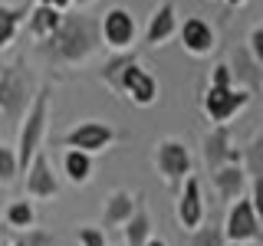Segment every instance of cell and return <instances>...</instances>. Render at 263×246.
<instances>
[{"label": "cell", "instance_id": "obj_1", "mask_svg": "<svg viewBox=\"0 0 263 246\" xmlns=\"http://www.w3.org/2000/svg\"><path fill=\"white\" fill-rule=\"evenodd\" d=\"M99 23L86 13H63L60 27L53 30V36H46V46L53 49L56 59L63 63H82L96 53L99 46Z\"/></svg>", "mask_w": 263, "mask_h": 246}, {"label": "cell", "instance_id": "obj_2", "mask_svg": "<svg viewBox=\"0 0 263 246\" xmlns=\"http://www.w3.org/2000/svg\"><path fill=\"white\" fill-rule=\"evenodd\" d=\"M46 112H49V92H36L30 112H27V121H23V131H20V154H16V171H27L30 161L36 158L40 151V141L46 135Z\"/></svg>", "mask_w": 263, "mask_h": 246}, {"label": "cell", "instance_id": "obj_3", "mask_svg": "<svg viewBox=\"0 0 263 246\" xmlns=\"http://www.w3.org/2000/svg\"><path fill=\"white\" fill-rule=\"evenodd\" d=\"M99 36H102V43L109 46V49L125 53V49L135 43V36H138L135 16H132L125 7H109L105 16L99 20Z\"/></svg>", "mask_w": 263, "mask_h": 246}, {"label": "cell", "instance_id": "obj_4", "mask_svg": "<svg viewBox=\"0 0 263 246\" xmlns=\"http://www.w3.org/2000/svg\"><path fill=\"white\" fill-rule=\"evenodd\" d=\"M250 102V92L247 89H237V86H211L208 95H204V112H208L211 121L224 125L230 121L243 105Z\"/></svg>", "mask_w": 263, "mask_h": 246}, {"label": "cell", "instance_id": "obj_5", "mask_svg": "<svg viewBox=\"0 0 263 246\" xmlns=\"http://www.w3.org/2000/svg\"><path fill=\"white\" fill-rule=\"evenodd\" d=\"M178 39L191 56H208L211 49L217 46V33H214V27L208 20H201V16H187L184 23H178Z\"/></svg>", "mask_w": 263, "mask_h": 246}, {"label": "cell", "instance_id": "obj_6", "mask_svg": "<svg viewBox=\"0 0 263 246\" xmlns=\"http://www.w3.org/2000/svg\"><path fill=\"white\" fill-rule=\"evenodd\" d=\"M112 138H115V131L109 125H102V121H82V125H76L63 141H66V148L96 154V151H102V148H109Z\"/></svg>", "mask_w": 263, "mask_h": 246}, {"label": "cell", "instance_id": "obj_7", "mask_svg": "<svg viewBox=\"0 0 263 246\" xmlns=\"http://www.w3.org/2000/svg\"><path fill=\"white\" fill-rule=\"evenodd\" d=\"M122 92L135 105H152L155 98H158V82H155L152 72H145L142 66L132 59L125 69H122Z\"/></svg>", "mask_w": 263, "mask_h": 246}, {"label": "cell", "instance_id": "obj_8", "mask_svg": "<svg viewBox=\"0 0 263 246\" xmlns=\"http://www.w3.org/2000/svg\"><path fill=\"white\" fill-rule=\"evenodd\" d=\"M155 161H158V171L164 177L175 184V180H181L191 171V154H187V148L175 141V138H168V141L158 145V151H155Z\"/></svg>", "mask_w": 263, "mask_h": 246}, {"label": "cell", "instance_id": "obj_9", "mask_svg": "<svg viewBox=\"0 0 263 246\" xmlns=\"http://www.w3.org/2000/svg\"><path fill=\"white\" fill-rule=\"evenodd\" d=\"M27 92H30V86H27V76H23L16 66H10V69H4L0 72V112L4 115H16L27 105Z\"/></svg>", "mask_w": 263, "mask_h": 246}, {"label": "cell", "instance_id": "obj_10", "mask_svg": "<svg viewBox=\"0 0 263 246\" xmlns=\"http://www.w3.org/2000/svg\"><path fill=\"white\" fill-rule=\"evenodd\" d=\"M257 220H260V217L253 213V203L237 197V203H234V207H230V213H227V240H230V243L253 240V236L260 233V230H257Z\"/></svg>", "mask_w": 263, "mask_h": 246}, {"label": "cell", "instance_id": "obj_11", "mask_svg": "<svg viewBox=\"0 0 263 246\" xmlns=\"http://www.w3.org/2000/svg\"><path fill=\"white\" fill-rule=\"evenodd\" d=\"M175 33H178V13H175V4H161L158 10L148 16L145 43H148V46H161V43H168Z\"/></svg>", "mask_w": 263, "mask_h": 246}, {"label": "cell", "instance_id": "obj_12", "mask_svg": "<svg viewBox=\"0 0 263 246\" xmlns=\"http://www.w3.org/2000/svg\"><path fill=\"white\" fill-rule=\"evenodd\" d=\"M178 220L184 230H197L204 220V203H201V184H197V177H187L184 184V194H181L178 200Z\"/></svg>", "mask_w": 263, "mask_h": 246}, {"label": "cell", "instance_id": "obj_13", "mask_svg": "<svg viewBox=\"0 0 263 246\" xmlns=\"http://www.w3.org/2000/svg\"><path fill=\"white\" fill-rule=\"evenodd\" d=\"M204 161H208L211 171L220 168L224 161H240V151L230 148V131L224 125H217L208 138H204Z\"/></svg>", "mask_w": 263, "mask_h": 246}, {"label": "cell", "instance_id": "obj_14", "mask_svg": "<svg viewBox=\"0 0 263 246\" xmlns=\"http://www.w3.org/2000/svg\"><path fill=\"white\" fill-rule=\"evenodd\" d=\"M27 191L33 194V197H53L56 191H60V184H56V177H53V171H49V164H46V158H33L30 161V168H27Z\"/></svg>", "mask_w": 263, "mask_h": 246}, {"label": "cell", "instance_id": "obj_15", "mask_svg": "<svg viewBox=\"0 0 263 246\" xmlns=\"http://www.w3.org/2000/svg\"><path fill=\"white\" fill-rule=\"evenodd\" d=\"M243 168L237 161H230V164H220V168H214V184H217V191L224 200H237L243 191Z\"/></svg>", "mask_w": 263, "mask_h": 246}, {"label": "cell", "instance_id": "obj_16", "mask_svg": "<svg viewBox=\"0 0 263 246\" xmlns=\"http://www.w3.org/2000/svg\"><path fill=\"white\" fill-rule=\"evenodd\" d=\"M63 13H66V10H56V7H49V4H36V7H33V10L27 13L30 33H33L36 39L53 36V30L60 27V20H63Z\"/></svg>", "mask_w": 263, "mask_h": 246}, {"label": "cell", "instance_id": "obj_17", "mask_svg": "<svg viewBox=\"0 0 263 246\" xmlns=\"http://www.w3.org/2000/svg\"><path fill=\"white\" fill-rule=\"evenodd\" d=\"M230 72H234V86H250V89H257V86H260V72H263V66L253 59V56L247 53V46H243V49H234V63H230Z\"/></svg>", "mask_w": 263, "mask_h": 246}, {"label": "cell", "instance_id": "obj_18", "mask_svg": "<svg viewBox=\"0 0 263 246\" xmlns=\"http://www.w3.org/2000/svg\"><path fill=\"white\" fill-rule=\"evenodd\" d=\"M27 16V10L23 7H7V4H0V49H7L13 43V36H16V30H20V20Z\"/></svg>", "mask_w": 263, "mask_h": 246}, {"label": "cell", "instance_id": "obj_19", "mask_svg": "<svg viewBox=\"0 0 263 246\" xmlns=\"http://www.w3.org/2000/svg\"><path fill=\"white\" fill-rule=\"evenodd\" d=\"M63 168H66V174H69V180L82 184V180H89V174H92V154L69 148V151H66V158H63Z\"/></svg>", "mask_w": 263, "mask_h": 246}, {"label": "cell", "instance_id": "obj_20", "mask_svg": "<svg viewBox=\"0 0 263 246\" xmlns=\"http://www.w3.org/2000/svg\"><path fill=\"white\" fill-rule=\"evenodd\" d=\"M135 213V200L128 194H112L109 197V210H105V227H119Z\"/></svg>", "mask_w": 263, "mask_h": 246}, {"label": "cell", "instance_id": "obj_21", "mask_svg": "<svg viewBox=\"0 0 263 246\" xmlns=\"http://www.w3.org/2000/svg\"><path fill=\"white\" fill-rule=\"evenodd\" d=\"M148 213L145 210H135L132 217L125 220V240H128V246H145L148 243Z\"/></svg>", "mask_w": 263, "mask_h": 246}, {"label": "cell", "instance_id": "obj_22", "mask_svg": "<svg viewBox=\"0 0 263 246\" xmlns=\"http://www.w3.org/2000/svg\"><path fill=\"white\" fill-rule=\"evenodd\" d=\"M135 59V53H122V56H115V59L105 63V69H102V79L109 82V86L115 89V92H122V69Z\"/></svg>", "mask_w": 263, "mask_h": 246}, {"label": "cell", "instance_id": "obj_23", "mask_svg": "<svg viewBox=\"0 0 263 246\" xmlns=\"http://www.w3.org/2000/svg\"><path fill=\"white\" fill-rule=\"evenodd\" d=\"M7 220H10V227H30L33 223V207L23 200L10 203V210H7Z\"/></svg>", "mask_w": 263, "mask_h": 246}, {"label": "cell", "instance_id": "obj_24", "mask_svg": "<svg viewBox=\"0 0 263 246\" xmlns=\"http://www.w3.org/2000/svg\"><path fill=\"white\" fill-rule=\"evenodd\" d=\"M247 168H250V174L263 177V138L247 148Z\"/></svg>", "mask_w": 263, "mask_h": 246}, {"label": "cell", "instance_id": "obj_25", "mask_svg": "<svg viewBox=\"0 0 263 246\" xmlns=\"http://www.w3.org/2000/svg\"><path fill=\"white\" fill-rule=\"evenodd\" d=\"M220 243H224V236H220L217 227H201L191 246H220Z\"/></svg>", "mask_w": 263, "mask_h": 246}, {"label": "cell", "instance_id": "obj_26", "mask_svg": "<svg viewBox=\"0 0 263 246\" xmlns=\"http://www.w3.org/2000/svg\"><path fill=\"white\" fill-rule=\"evenodd\" d=\"M247 53L263 66V27H253L250 30V36H247Z\"/></svg>", "mask_w": 263, "mask_h": 246}, {"label": "cell", "instance_id": "obj_27", "mask_svg": "<svg viewBox=\"0 0 263 246\" xmlns=\"http://www.w3.org/2000/svg\"><path fill=\"white\" fill-rule=\"evenodd\" d=\"M16 174V158L10 148H0V180H10Z\"/></svg>", "mask_w": 263, "mask_h": 246}, {"label": "cell", "instance_id": "obj_28", "mask_svg": "<svg viewBox=\"0 0 263 246\" xmlns=\"http://www.w3.org/2000/svg\"><path fill=\"white\" fill-rule=\"evenodd\" d=\"M79 243L82 246H105V233L96 227H82L79 230Z\"/></svg>", "mask_w": 263, "mask_h": 246}, {"label": "cell", "instance_id": "obj_29", "mask_svg": "<svg viewBox=\"0 0 263 246\" xmlns=\"http://www.w3.org/2000/svg\"><path fill=\"white\" fill-rule=\"evenodd\" d=\"M211 86H234V72H230L227 63H217L211 72Z\"/></svg>", "mask_w": 263, "mask_h": 246}, {"label": "cell", "instance_id": "obj_30", "mask_svg": "<svg viewBox=\"0 0 263 246\" xmlns=\"http://www.w3.org/2000/svg\"><path fill=\"white\" fill-rule=\"evenodd\" d=\"M250 203H253V213H257V217H263V177H257V180H253Z\"/></svg>", "mask_w": 263, "mask_h": 246}, {"label": "cell", "instance_id": "obj_31", "mask_svg": "<svg viewBox=\"0 0 263 246\" xmlns=\"http://www.w3.org/2000/svg\"><path fill=\"white\" fill-rule=\"evenodd\" d=\"M36 4H49V7H56V10H69L72 0H36Z\"/></svg>", "mask_w": 263, "mask_h": 246}, {"label": "cell", "instance_id": "obj_32", "mask_svg": "<svg viewBox=\"0 0 263 246\" xmlns=\"http://www.w3.org/2000/svg\"><path fill=\"white\" fill-rule=\"evenodd\" d=\"M145 246H168V243H164V240H148Z\"/></svg>", "mask_w": 263, "mask_h": 246}, {"label": "cell", "instance_id": "obj_33", "mask_svg": "<svg viewBox=\"0 0 263 246\" xmlns=\"http://www.w3.org/2000/svg\"><path fill=\"white\" fill-rule=\"evenodd\" d=\"M247 0H227V7H243Z\"/></svg>", "mask_w": 263, "mask_h": 246}, {"label": "cell", "instance_id": "obj_34", "mask_svg": "<svg viewBox=\"0 0 263 246\" xmlns=\"http://www.w3.org/2000/svg\"><path fill=\"white\" fill-rule=\"evenodd\" d=\"M72 4H76V7H86V4H92V0H72Z\"/></svg>", "mask_w": 263, "mask_h": 246}, {"label": "cell", "instance_id": "obj_35", "mask_svg": "<svg viewBox=\"0 0 263 246\" xmlns=\"http://www.w3.org/2000/svg\"><path fill=\"white\" fill-rule=\"evenodd\" d=\"M230 246H240V243H230Z\"/></svg>", "mask_w": 263, "mask_h": 246}]
</instances>
